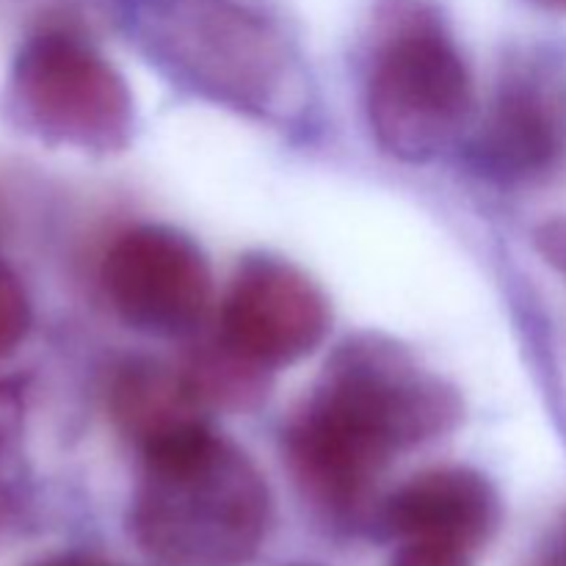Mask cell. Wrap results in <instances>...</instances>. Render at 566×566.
I'll return each instance as SVG.
<instances>
[{
  "label": "cell",
  "instance_id": "obj_1",
  "mask_svg": "<svg viewBox=\"0 0 566 566\" xmlns=\"http://www.w3.org/2000/svg\"><path fill=\"white\" fill-rule=\"evenodd\" d=\"M464 418L457 387L407 346L363 332L332 352L282 431L298 490L335 523H357L398 453L451 434Z\"/></svg>",
  "mask_w": 566,
  "mask_h": 566
},
{
  "label": "cell",
  "instance_id": "obj_2",
  "mask_svg": "<svg viewBox=\"0 0 566 566\" xmlns=\"http://www.w3.org/2000/svg\"><path fill=\"white\" fill-rule=\"evenodd\" d=\"M271 514L258 464L208 426L144 457L130 534L160 566H247L269 536Z\"/></svg>",
  "mask_w": 566,
  "mask_h": 566
},
{
  "label": "cell",
  "instance_id": "obj_3",
  "mask_svg": "<svg viewBox=\"0 0 566 566\" xmlns=\"http://www.w3.org/2000/svg\"><path fill=\"white\" fill-rule=\"evenodd\" d=\"M133 25L149 61L210 103L258 119L298 103L296 50L252 0H142Z\"/></svg>",
  "mask_w": 566,
  "mask_h": 566
},
{
  "label": "cell",
  "instance_id": "obj_4",
  "mask_svg": "<svg viewBox=\"0 0 566 566\" xmlns=\"http://www.w3.org/2000/svg\"><path fill=\"white\" fill-rule=\"evenodd\" d=\"M473 99V75L440 11L426 0H385L365 72L376 144L403 164H429L462 136Z\"/></svg>",
  "mask_w": 566,
  "mask_h": 566
},
{
  "label": "cell",
  "instance_id": "obj_5",
  "mask_svg": "<svg viewBox=\"0 0 566 566\" xmlns=\"http://www.w3.org/2000/svg\"><path fill=\"white\" fill-rule=\"evenodd\" d=\"M9 111L42 142L99 155L122 153L136 127V105L122 72L64 28H44L17 50Z\"/></svg>",
  "mask_w": 566,
  "mask_h": 566
},
{
  "label": "cell",
  "instance_id": "obj_6",
  "mask_svg": "<svg viewBox=\"0 0 566 566\" xmlns=\"http://www.w3.org/2000/svg\"><path fill=\"white\" fill-rule=\"evenodd\" d=\"M103 287L130 329L166 340L197 335L213 302L205 252L166 224H138L116 235L103 260Z\"/></svg>",
  "mask_w": 566,
  "mask_h": 566
},
{
  "label": "cell",
  "instance_id": "obj_7",
  "mask_svg": "<svg viewBox=\"0 0 566 566\" xmlns=\"http://www.w3.org/2000/svg\"><path fill=\"white\" fill-rule=\"evenodd\" d=\"M329 324V298L313 276L291 260L249 254L230 276L216 335L247 363L274 374L310 357Z\"/></svg>",
  "mask_w": 566,
  "mask_h": 566
},
{
  "label": "cell",
  "instance_id": "obj_8",
  "mask_svg": "<svg viewBox=\"0 0 566 566\" xmlns=\"http://www.w3.org/2000/svg\"><path fill=\"white\" fill-rule=\"evenodd\" d=\"M468 160L501 186H534L566 166V86L536 64L497 83L468 144Z\"/></svg>",
  "mask_w": 566,
  "mask_h": 566
},
{
  "label": "cell",
  "instance_id": "obj_9",
  "mask_svg": "<svg viewBox=\"0 0 566 566\" xmlns=\"http://www.w3.org/2000/svg\"><path fill=\"white\" fill-rule=\"evenodd\" d=\"M376 523L401 545L481 551L503 523V501L484 473L473 468H431L412 475L376 509Z\"/></svg>",
  "mask_w": 566,
  "mask_h": 566
},
{
  "label": "cell",
  "instance_id": "obj_10",
  "mask_svg": "<svg viewBox=\"0 0 566 566\" xmlns=\"http://www.w3.org/2000/svg\"><path fill=\"white\" fill-rule=\"evenodd\" d=\"M108 412L122 437L144 457L208 429V403L193 390L182 365L127 359L108 387Z\"/></svg>",
  "mask_w": 566,
  "mask_h": 566
},
{
  "label": "cell",
  "instance_id": "obj_11",
  "mask_svg": "<svg viewBox=\"0 0 566 566\" xmlns=\"http://www.w3.org/2000/svg\"><path fill=\"white\" fill-rule=\"evenodd\" d=\"M182 370L191 379L193 390L210 407L249 409L260 403L269 390V370L247 363L232 352L219 335L191 348Z\"/></svg>",
  "mask_w": 566,
  "mask_h": 566
},
{
  "label": "cell",
  "instance_id": "obj_12",
  "mask_svg": "<svg viewBox=\"0 0 566 566\" xmlns=\"http://www.w3.org/2000/svg\"><path fill=\"white\" fill-rule=\"evenodd\" d=\"M31 298L20 276L0 263V359L14 354L31 329Z\"/></svg>",
  "mask_w": 566,
  "mask_h": 566
},
{
  "label": "cell",
  "instance_id": "obj_13",
  "mask_svg": "<svg viewBox=\"0 0 566 566\" xmlns=\"http://www.w3.org/2000/svg\"><path fill=\"white\" fill-rule=\"evenodd\" d=\"M534 247L558 274L566 276V216L551 219L534 230Z\"/></svg>",
  "mask_w": 566,
  "mask_h": 566
},
{
  "label": "cell",
  "instance_id": "obj_14",
  "mask_svg": "<svg viewBox=\"0 0 566 566\" xmlns=\"http://www.w3.org/2000/svg\"><path fill=\"white\" fill-rule=\"evenodd\" d=\"M390 566H473L464 553L442 551V547L403 545Z\"/></svg>",
  "mask_w": 566,
  "mask_h": 566
},
{
  "label": "cell",
  "instance_id": "obj_15",
  "mask_svg": "<svg viewBox=\"0 0 566 566\" xmlns=\"http://www.w3.org/2000/svg\"><path fill=\"white\" fill-rule=\"evenodd\" d=\"M531 566H566V520L562 528H558V534L553 536L551 545L534 558Z\"/></svg>",
  "mask_w": 566,
  "mask_h": 566
},
{
  "label": "cell",
  "instance_id": "obj_16",
  "mask_svg": "<svg viewBox=\"0 0 566 566\" xmlns=\"http://www.w3.org/2000/svg\"><path fill=\"white\" fill-rule=\"evenodd\" d=\"M33 566H119V564L103 562V558H94V556H77V553H70V556L44 558V562H39Z\"/></svg>",
  "mask_w": 566,
  "mask_h": 566
},
{
  "label": "cell",
  "instance_id": "obj_17",
  "mask_svg": "<svg viewBox=\"0 0 566 566\" xmlns=\"http://www.w3.org/2000/svg\"><path fill=\"white\" fill-rule=\"evenodd\" d=\"M528 3L539 6V9L558 11V14H566V0H528Z\"/></svg>",
  "mask_w": 566,
  "mask_h": 566
},
{
  "label": "cell",
  "instance_id": "obj_18",
  "mask_svg": "<svg viewBox=\"0 0 566 566\" xmlns=\"http://www.w3.org/2000/svg\"><path fill=\"white\" fill-rule=\"evenodd\" d=\"M291 566H318V564H291Z\"/></svg>",
  "mask_w": 566,
  "mask_h": 566
}]
</instances>
